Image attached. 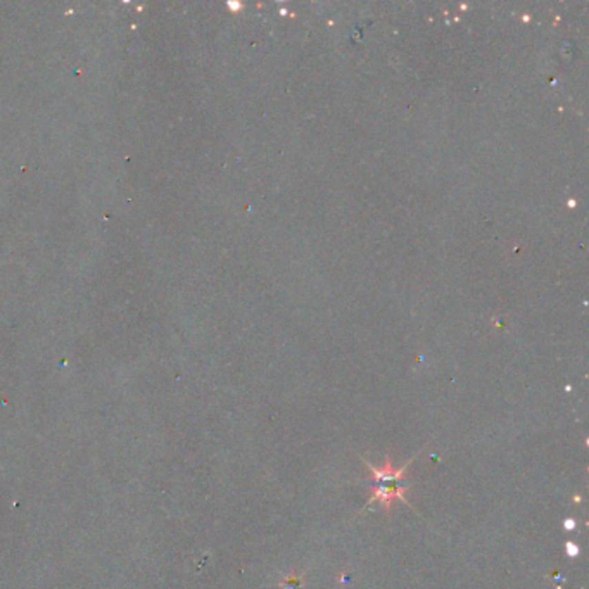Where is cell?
<instances>
[{
  "instance_id": "6da1fadb",
  "label": "cell",
  "mask_w": 589,
  "mask_h": 589,
  "mask_svg": "<svg viewBox=\"0 0 589 589\" xmlns=\"http://www.w3.org/2000/svg\"><path fill=\"white\" fill-rule=\"evenodd\" d=\"M413 460H415V458L406 461L401 468H395L392 460H390V455H387L386 463L380 468L373 467L368 460H363L365 467L368 468L370 474H372L373 481V484L368 488L370 491H372V498L368 499L366 506L373 505V503H380V506H382L387 513H390L395 501H403V505L412 508V503L406 499L405 495L410 491V488H412V486L408 484V481H406V472L412 467Z\"/></svg>"
},
{
  "instance_id": "7a4b0ae2",
  "label": "cell",
  "mask_w": 589,
  "mask_h": 589,
  "mask_svg": "<svg viewBox=\"0 0 589 589\" xmlns=\"http://www.w3.org/2000/svg\"><path fill=\"white\" fill-rule=\"evenodd\" d=\"M282 589H303L304 588V575L303 574H289L280 582Z\"/></svg>"
},
{
  "instance_id": "3957f363",
  "label": "cell",
  "mask_w": 589,
  "mask_h": 589,
  "mask_svg": "<svg viewBox=\"0 0 589 589\" xmlns=\"http://www.w3.org/2000/svg\"><path fill=\"white\" fill-rule=\"evenodd\" d=\"M565 550H567V555L570 558H575L579 555L577 544H574V543H572V541H567V544H565Z\"/></svg>"
},
{
  "instance_id": "277c9868",
  "label": "cell",
  "mask_w": 589,
  "mask_h": 589,
  "mask_svg": "<svg viewBox=\"0 0 589 589\" xmlns=\"http://www.w3.org/2000/svg\"><path fill=\"white\" fill-rule=\"evenodd\" d=\"M574 527H575L574 520H567V522H565V529L570 530V529H574Z\"/></svg>"
}]
</instances>
